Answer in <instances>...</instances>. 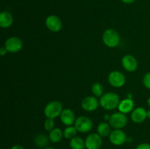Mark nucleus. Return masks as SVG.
<instances>
[{"mask_svg": "<svg viewBox=\"0 0 150 149\" xmlns=\"http://www.w3.org/2000/svg\"><path fill=\"white\" fill-rule=\"evenodd\" d=\"M120 102V96L114 92H107L100 98V105L106 110H112L118 108Z\"/></svg>", "mask_w": 150, "mask_h": 149, "instance_id": "obj_1", "label": "nucleus"}, {"mask_svg": "<svg viewBox=\"0 0 150 149\" xmlns=\"http://www.w3.org/2000/svg\"><path fill=\"white\" fill-rule=\"evenodd\" d=\"M62 104L59 101H51L48 102L44 109V114L47 118H54L60 116L63 110Z\"/></svg>", "mask_w": 150, "mask_h": 149, "instance_id": "obj_2", "label": "nucleus"}, {"mask_svg": "<svg viewBox=\"0 0 150 149\" xmlns=\"http://www.w3.org/2000/svg\"><path fill=\"white\" fill-rule=\"evenodd\" d=\"M103 43L108 48H116L120 42V37L118 32L114 29H108L103 32Z\"/></svg>", "mask_w": 150, "mask_h": 149, "instance_id": "obj_3", "label": "nucleus"}, {"mask_svg": "<svg viewBox=\"0 0 150 149\" xmlns=\"http://www.w3.org/2000/svg\"><path fill=\"white\" fill-rule=\"evenodd\" d=\"M108 123L111 125V128L114 129H122L127 124V117L125 114L121 112H114L110 117Z\"/></svg>", "mask_w": 150, "mask_h": 149, "instance_id": "obj_4", "label": "nucleus"}, {"mask_svg": "<svg viewBox=\"0 0 150 149\" xmlns=\"http://www.w3.org/2000/svg\"><path fill=\"white\" fill-rule=\"evenodd\" d=\"M78 131L81 133L89 132L93 127L92 120L86 116H79L76 118L74 124Z\"/></svg>", "mask_w": 150, "mask_h": 149, "instance_id": "obj_5", "label": "nucleus"}, {"mask_svg": "<svg viewBox=\"0 0 150 149\" xmlns=\"http://www.w3.org/2000/svg\"><path fill=\"white\" fill-rule=\"evenodd\" d=\"M102 144V137L98 133H91L85 139L86 149H100Z\"/></svg>", "mask_w": 150, "mask_h": 149, "instance_id": "obj_6", "label": "nucleus"}, {"mask_svg": "<svg viewBox=\"0 0 150 149\" xmlns=\"http://www.w3.org/2000/svg\"><path fill=\"white\" fill-rule=\"evenodd\" d=\"M4 46L9 53H18L23 48V42L18 37H10L6 40Z\"/></svg>", "mask_w": 150, "mask_h": 149, "instance_id": "obj_7", "label": "nucleus"}, {"mask_svg": "<svg viewBox=\"0 0 150 149\" xmlns=\"http://www.w3.org/2000/svg\"><path fill=\"white\" fill-rule=\"evenodd\" d=\"M109 140L114 145L120 146L126 143L127 140L125 132L122 129H114L111 131V134L108 136Z\"/></svg>", "mask_w": 150, "mask_h": 149, "instance_id": "obj_8", "label": "nucleus"}, {"mask_svg": "<svg viewBox=\"0 0 150 149\" xmlns=\"http://www.w3.org/2000/svg\"><path fill=\"white\" fill-rule=\"evenodd\" d=\"M108 80L110 85L115 88H121L125 85L126 78L123 73L119 71H113L108 74Z\"/></svg>", "mask_w": 150, "mask_h": 149, "instance_id": "obj_9", "label": "nucleus"}, {"mask_svg": "<svg viewBox=\"0 0 150 149\" xmlns=\"http://www.w3.org/2000/svg\"><path fill=\"white\" fill-rule=\"evenodd\" d=\"M45 26L47 29L52 32H59L62 27V20L58 16L55 15H51L48 16L45 20Z\"/></svg>", "mask_w": 150, "mask_h": 149, "instance_id": "obj_10", "label": "nucleus"}, {"mask_svg": "<svg viewBox=\"0 0 150 149\" xmlns=\"http://www.w3.org/2000/svg\"><path fill=\"white\" fill-rule=\"evenodd\" d=\"M100 102L98 100L96 96H89L85 97L81 102V107L85 111L92 112L98 109Z\"/></svg>", "mask_w": 150, "mask_h": 149, "instance_id": "obj_11", "label": "nucleus"}, {"mask_svg": "<svg viewBox=\"0 0 150 149\" xmlns=\"http://www.w3.org/2000/svg\"><path fill=\"white\" fill-rule=\"evenodd\" d=\"M122 64L125 70L127 72H134L138 68V61L132 55H125L122 59Z\"/></svg>", "mask_w": 150, "mask_h": 149, "instance_id": "obj_12", "label": "nucleus"}, {"mask_svg": "<svg viewBox=\"0 0 150 149\" xmlns=\"http://www.w3.org/2000/svg\"><path fill=\"white\" fill-rule=\"evenodd\" d=\"M60 119L63 124L66 126H73L76 121V115L72 110L66 108L64 109L60 115Z\"/></svg>", "mask_w": 150, "mask_h": 149, "instance_id": "obj_13", "label": "nucleus"}, {"mask_svg": "<svg viewBox=\"0 0 150 149\" xmlns=\"http://www.w3.org/2000/svg\"><path fill=\"white\" fill-rule=\"evenodd\" d=\"M146 118H147L146 110L144 108L139 107V108H136L132 111L131 120L134 123L141 124V123L144 122Z\"/></svg>", "mask_w": 150, "mask_h": 149, "instance_id": "obj_14", "label": "nucleus"}, {"mask_svg": "<svg viewBox=\"0 0 150 149\" xmlns=\"http://www.w3.org/2000/svg\"><path fill=\"white\" fill-rule=\"evenodd\" d=\"M118 109L120 112L125 114L132 112L134 110V102L130 98L123 99L122 101L120 102Z\"/></svg>", "mask_w": 150, "mask_h": 149, "instance_id": "obj_15", "label": "nucleus"}, {"mask_svg": "<svg viewBox=\"0 0 150 149\" xmlns=\"http://www.w3.org/2000/svg\"><path fill=\"white\" fill-rule=\"evenodd\" d=\"M13 23V17L11 13L3 11L0 13V26L1 28H9Z\"/></svg>", "mask_w": 150, "mask_h": 149, "instance_id": "obj_16", "label": "nucleus"}, {"mask_svg": "<svg viewBox=\"0 0 150 149\" xmlns=\"http://www.w3.org/2000/svg\"><path fill=\"white\" fill-rule=\"evenodd\" d=\"M97 131L102 137H108L111 132V127L109 123L102 122L98 126Z\"/></svg>", "mask_w": 150, "mask_h": 149, "instance_id": "obj_17", "label": "nucleus"}, {"mask_svg": "<svg viewBox=\"0 0 150 149\" xmlns=\"http://www.w3.org/2000/svg\"><path fill=\"white\" fill-rule=\"evenodd\" d=\"M63 137H64L63 131L59 128H54V129L51 130L49 132V135H48L50 141L54 143H57L61 141Z\"/></svg>", "mask_w": 150, "mask_h": 149, "instance_id": "obj_18", "label": "nucleus"}, {"mask_svg": "<svg viewBox=\"0 0 150 149\" xmlns=\"http://www.w3.org/2000/svg\"><path fill=\"white\" fill-rule=\"evenodd\" d=\"M70 146L72 149H84L86 148L85 140L81 137L76 136L70 140Z\"/></svg>", "mask_w": 150, "mask_h": 149, "instance_id": "obj_19", "label": "nucleus"}, {"mask_svg": "<svg viewBox=\"0 0 150 149\" xmlns=\"http://www.w3.org/2000/svg\"><path fill=\"white\" fill-rule=\"evenodd\" d=\"M49 138L43 134H38L35 137V143L38 147L39 148H46L47 145L48 144Z\"/></svg>", "mask_w": 150, "mask_h": 149, "instance_id": "obj_20", "label": "nucleus"}, {"mask_svg": "<svg viewBox=\"0 0 150 149\" xmlns=\"http://www.w3.org/2000/svg\"><path fill=\"white\" fill-rule=\"evenodd\" d=\"M77 132L78 131L76 127H75V126H68L63 131V134H64V138L71 140L72 138L76 137Z\"/></svg>", "mask_w": 150, "mask_h": 149, "instance_id": "obj_21", "label": "nucleus"}, {"mask_svg": "<svg viewBox=\"0 0 150 149\" xmlns=\"http://www.w3.org/2000/svg\"><path fill=\"white\" fill-rule=\"evenodd\" d=\"M103 86L100 83H95L92 86V92L96 97H101L103 95Z\"/></svg>", "mask_w": 150, "mask_h": 149, "instance_id": "obj_22", "label": "nucleus"}, {"mask_svg": "<svg viewBox=\"0 0 150 149\" xmlns=\"http://www.w3.org/2000/svg\"><path fill=\"white\" fill-rule=\"evenodd\" d=\"M44 128L46 131H51L54 129V121L52 118H47L44 123Z\"/></svg>", "mask_w": 150, "mask_h": 149, "instance_id": "obj_23", "label": "nucleus"}, {"mask_svg": "<svg viewBox=\"0 0 150 149\" xmlns=\"http://www.w3.org/2000/svg\"><path fill=\"white\" fill-rule=\"evenodd\" d=\"M143 84L146 89H150V72L146 73L143 77Z\"/></svg>", "mask_w": 150, "mask_h": 149, "instance_id": "obj_24", "label": "nucleus"}, {"mask_svg": "<svg viewBox=\"0 0 150 149\" xmlns=\"http://www.w3.org/2000/svg\"><path fill=\"white\" fill-rule=\"evenodd\" d=\"M136 149H150V145L149 143H141L136 146Z\"/></svg>", "mask_w": 150, "mask_h": 149, "instance_id": "obj_25", "label": "nucleus"}, {"mask_svg": "<svg viewBox=\"0 0 150 149\" xmlns=\"http://www.w3.org/2000/svg\"><path fill=\"white\" fill-rule=\"evenodd\" d=\"M7 52H8V51H7V48H5V46L1 47V49H0V54H1V56H4Z\"/></svg>", "mask_w": 150, "mask_h": 149, "instance_id": "obj_26", "label": "nucleus"}, {"mask_svg": "<svg viewBox=\"0 0 150 149\" xmlns=\"http://www.w3.org/2000/svg\"><path fill=\"white\" fill-rule=\"evenodd\" d=\"M11 149H25V148L23 147V146L21 145H13V147L11 148Z\"/></svg>", "mask_w": 150, "mask_h": 149, "instance_id": "obj_27", "label": "nucleus"}, {"mask_svg": "<svg viewBox=\"0 0 150 149\" xmlns=\"http://www.w3.org/2000/svg\"><path fill=\"white\" fill-rule=\"evenodd\" d=\"M121 1L125 4H131V3L134 2L135 0H121Z\"/></svg>", "mask_w": 150, "mask_h": 149, "instance_id": "obj_28", "label": "nucleus"}, {"mask_svg": "<svg viewBox=\"0 0 150 149\" xmlns=\"http://www.w3.org/2000/svg\"><path fill=\"white\" fill-rule=\"evenodd\" d=\"M110 117H111V115H108V114H106V115H104L103 118H104V120H105V121H109V120H110Z\"/></svg>", "mask_w": 150, "mask_h": 149, "instance_id": "obj_29", "label": "nucleus"}, {"mask_svg": "<svg viewBox=\"0 0 150 149\" xmlns=\"http://www.w3.org/2000/svg\"><path fill=\"white\" fill-rule=\"evenodd\" d=\"M146 115H147L148 118H150V109L146 110Z\"/></svg>", "mask_w": 150, "mask_h": 149, "instance_id": "obj_30", "label": "nucleus"}, {"mask_svg": "<svg viewBox=\"0 0 150 149\" xmlns=\"http://www.w3.org/2000/svg\"><path fill=\"white\" fill-rule=\"evenodd\" d=\"M147 105L149 106V108H150V97L147 99Z\"/></svg>", "mask_w": 150, "mask_h": 149, "instance_id": "obj_31", "label": "nucleus"}, {"mask_svg": "<svg viewBox=\"0 0 150 149\" xmlns=\"http://www.w3.org/2000/svg\"><path fill=\"white\" fill-rule=\"evenodd\" d=\"M43 149H56V148H52V147H46Z\"/></svg>", "mask_w": 150, "mask_h": 149, "instance_id": "obj_32", "label": "nucleus"}, {"mask_svg": "<svg viewBox=\"0 0 150 149\" xmlns=\"http://www.w3.org/2000/svg\"><path fill=\"white\" fill-rule=\"evenodd\" d=\"M149 145H150V143H149Z\"/></svg>", "mask_w": 150, "mask_h": 149, "instance_id": "obj_33", "label": "nucleus"}]
</instances>
